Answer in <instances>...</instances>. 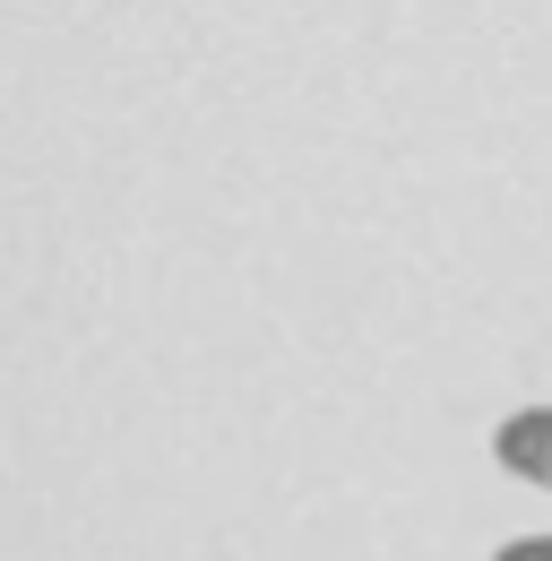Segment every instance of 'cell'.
Instances as JSON below:
<instances>
[{
	"label": "cell",
	"mask_w": 552,
	"mask_h": 561,
	"mask_svg": "<svg viewBox=\"0 0 552 561\" xmlns=\"http://www.w3.org/2000/svg\"><path fill=\"white\" fill-rule=\"evenodd\" d=\"M492 467L527 492H552V407H509L492 423Z\"/></svg>",
	"instance_id": "1"
},
{
	"label": "cell",
	"mask_w": 552,
	"mask_h": 561,
	"mask_svg": "<svg viewBox=\"0 0 552 561\" xmlns=\"http://www.w3.org/2000/svg\"><path fill=\"white\" fill-rule=\"evenodd\" d=\"M492 561H552V527H536V536H509Z\"/></svg>",
	"instance_id": "2"
}]
</instances>
